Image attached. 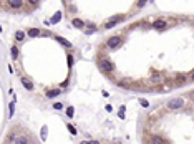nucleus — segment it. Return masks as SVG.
Wrapping results in <instances>:
<instances>
[{
    "mask_svg": "<svg viewBox=\"0 0 194 144\" xmlns=\"http://www.w3.org/2000/svg\"><path fill=\"white\" fill-rule=\"evenodd\" d=\"M192 80H194V73H192Z\"/></svg>",
    "mask_w": 194,
    "mask_h": 144,
    "instance_id": "obj_26",
    "label": "nucleus"
},
{
    "mask_svg": "<svg viewBox=\"0 0 194 144\" xmlns=\"http://www.w3.org/2000/svg\"><path fill=\"white\" fill-rule=\"evenodd\" d=\"M7 5H10L12 8H22L25 5V2H22V0H10V2H7Z\"/></svg>",
    "mask_w": 194,
    "mask_h": 144,
    "instance_id": "obj_5",
    "label": "nucleus"
},
{
    "mask_svg": "<svg viewBox=\"0 0 194 144\" xmlns=\"http://www.w3.org/2000/svg\"><path fill=\"white\" fill-rule=\"evenodd\" d=\"M121 20H123V15H118V17H115L113 20H110L108 23H105V28H111V27H115L116 23H120Z\"/></svg>",
    "mask_w": 194,
    "mask_h": 144,
    "instance_id": "obj_4",
    "label": "nucleus"
},
{
    "mask_svg": "<svg viewBox=\"0 0 194 144\" xmlns=\"http://www.w3.org/2000/svg\"><path fill=\"white\" fill-rule=\"evenodd\" d=\"M40 35V30L38 28H30L28 30V37H38Z\"/></svg>",
    "mask_w": 194,
    "mask_h": 144,
    "instance_id": "obj_10",
    "label": "nucleus"
},
{
    "mask_svg": "<svg viewBox=\"0 0 194 144\" xmlns=\"http://www.w3.org/2000/svg\"><path fill=\"white\" fill-rule=\"evenodd\" d=\"M66 58H68V66L71 68V65H73V56H71V55H68Z\"/></svg>",
    "mask_w": 194,
    "mask_h": 144,
    "instance_id": "obj_20",
    "label": "nucleus"
},
{
    "mask_svg": "<svg viewBox=\"0 0 194 144\" xmlns=\"http://www.w3.org/2000/svg\"><path fill=\"white\" fill-rule=\"evenodd\" d=\"M159 80V75H153V81H158Z\"/></svg>",
    "mask_w": 194,
    "mask_h": 144,
    "instance_id": "obj_24",
    "label": "nucleus"
},
{
    "mask_svg": "<svg viewBox=\"0 0 194 144\" xmlns=\"http://www.w3.org/2000/svg\"><path fill=\"white\" fill-rule=\"evenodd\" d=\"M10 53H12V56H13V58H18V48H17L15 45H13V47L10 48Z\"/></svg>",
    "mask_w": 194,
    "mask_h": 144,
    "instance_id": "obj_13",
    "label": "nucleus"
},
{
    "mask_svg": "<svg viewBox=\"0 0 194 144\" xmlns=\"http://www.w3.org/2000/svg\"><path fill=\"white\" fill-rule=\"evenodd\" d=\"M60 17H61V13H60V12H57V13H55V17H53V20H52V23H57V22L60 20Z\"/></svg>",
    "mask_w": 194,
    "mask_h": 144,
    "instance_id": "obj_16",
    "label": "nucleus"
},
{
    "mask_svg": "<svg viewBox=\"0 0 194 144\" xmlns=\"http://www.w3.org/2000/svg\"><path fill=\"white\" fill-rule=\"evenodd\" d=\"M47 131H48V128H47V126H43V129H42V139L47 138Z\"/></svg>",
    "mask_w": 194,
    "mask_h": 144,
    "instance_id": "obj_18",
    "label": "nucleus"
},
{
    "mask_svg": "<svg viewBox=\"0 0 194 144\" xmlns=\"http://www.w3.org/2000/svg\"><path fill=\"white\" fill-rule=\"evenodd\" d=\"M153 27H154V28H164V27H166V22L164 20H154V22H153Z\"/></svg>",
    "mask_w": 194,
    "mask_h": 144,
    "instance_id": "obj_6",
    "label": "nucleus"
},
{
    "mask_svg": "<svg viewBox=\"0 0 194 144\" xmlns=\"http://www.w3.org/2000/svg\"><path fill=\"white\" fill-rule=\"evenodd\" d=\"M53 108H55V109H63V104H61V103H55Z\"/></svg>",
    "mask_w": 194,
    "mask_h": 144,
    "instance_id": "obj_19",
    "label": "nucleus"
},
{
    "mask_svg": "<svg viewBox=\"0 0 194 144\" xmlns=\"http://www.w3.org/2000/svg\"><path fill=\"white\" fill-rule=\"evenodd\" d=\"M100 66H101V70L106 71V73H113V70H115V65H113L110 60H106V58H101L100 60Z\"/></svg>",
    "mask_w": 194,
    "mask_h": 144,
    "instance_id": "obj_1",
    "label": "nucleus"
},
{
    "mask_svg": "<svg viewBox=\"0 0 194 144\" xmlns=\"http://www.w3.org/2000/svg\"><path fill=\"white\" fill-rule=\"evenodd\" d=\"M80 144H90V142H86V141H83V142H80Z\"/></svg>",
    "mask_w": 194,
    "mask_h": 144,
    "instance_id": "obj_25",
    "label": "nucleus"
},
{
    "mask_svg": "<svg viewBox=\"0 0 194 144\" xmlns=\"http://www.w3.org/2000/svg\"><path fill=\"white\" fill-rule=\"evenodd\" d=\"M60 94V89H52V91L47 93V98H53V96H58Z\"/></svg>",
    "mask_w": 194,
    "mask_h": 144,
    "instance_id": "obj_11",
    "label": "nucleus"
},
{
    "mask_svg": "<svg viewBox=\"0 0 194 144\" xmlns=\"http://www.w3.org/2000/svg\"><path fill=\"white\" fill-rule=\"evenodd\" d=\"M15 144H28V139H27L25 136H18L15 139Z\"/></svg>",
    "mask_w": 194,
    "mask_h": 144,
    "instance_id": "obj_8",
    "label": "nucleus"
},
{
    "mask_svg": "<svg viewBox=\"0 0 194 144\" xmlns=\"http://www.w3.org/2000/svg\"><path fill=\"white\" fill-rule=\"evenodd\" d=\"M22 84H23L27 89H33V84H32V81H30L28 78H25V76L22 78Z\"/></svg>",
    "mask_w": 194,
    "mask_h": 144,
    "instance_id": "obj_7",
    "label": "nucleus"
},
{
    "mask_svg": "<svg viewBox=\"0 0 194 144\" xmlns=\"http://www.w3.org/2000/svg\"><path fill=\"white\" fill-rule=\"evenodd\" d=\"M139 103H141V104H143L144 108H146V106H148V101H146V100H139Z\"/></svg>",
    "mask_w": 194,
    "mask_h": 144,
    "instance_id": "obj_22",
    "label": "nucleus"
},
{
    "mask_svg": "<svg viewBox=\"0 0 194 144\" xmlns=\"http://www.w3.org/2000/svg\"><path fill=\"white\" fill-rule=\"evenodd\" d=\"M23 38H25V33H23V31H17V33H15V40H17V42H22Z\"/></svg>",
    "mask_w": 194,
    "mask_h": 144,
    "instance_id": "obj_12",
    "label": "nucleus"
},
{
    "mask_svg": "<svg viewBox=\"0 0 194 144\" xmlns=\"http://www.w3.org/2000/svg\"><path fill=\"white\" fill-rule=\"evenodd\" d=\"M181 106H184V100H183V98H176V100H171L168 103L169 109H178V108H181Z\"/></svg>",
    "mask_w": 194,
    "mask_h": 144,
    "instance_id": "obj_3",
    "label": "nucleus"
},
{
    "mask_svg": "<svg viewBox=\"0 0 194 144\" xmlns=\"http://www.w3.org/2000/svg\"><path fill=\"white\" fill-rule=\"evenodd\" d=\"M73 25H75V27H83L85 23H83V20H80V18H75V20H73Z\"/></svg>",
    "mask_w": 194,
    "mask_h": 144,
    "instance_id": "obj_15",
    "label": "nucleus"
},
{
    "mask_svg": "<svg viewBox=\"0 0 194 144\" xmlns=\"http://www.w3.org/2000/svg\"><path fill=\"white\" fill-rule=\"evenodd\" d=\"M121 42H123V38H121V37H111V38H108L106 47L113 50V48H118L120 45H121Z\"/></svg>",
    "mask_w": 194,
    "mask_h": 144,
    "instance_id": "obj_2",
    "label": "nucleus"
},
{
    "mask_svg": "<svg viewBox=\"0 0 194 144\" xmlns=\"http://www.w3.org/2000/svg\"><path fill=\"white\" fill-rule=\"evenodd\" d=\"M8 109H10V116H12V114H13V109H15V106L10 104V106H8Z\"/></svg>",
    "mask_w": 194,
    "mask_h": 144,
    "instance_id": "obj_23",
    "label": "nucleus"
},
{
    "mask_svg": "<svg viewBox=\"0 0 194 144\" xmlns=\"http://www.w3.org/2000/svg\"><path fill=\"white\" fill-rule=\"evenodd\" d=\"M93 31H96V27H95V25H90L88 28H86V33L90 35V33H93Z\"/></svg>",
    "mask_w": 194,
    "mask_h": 144,
    "instance_id": "obj_17",
    "label": "nucleus"
},
{
    "mask_svg": "<svg viewBox=\"0 0 194 144\" xmlns=\"http://www.w3.org/2000/svg\"><path fill=\"white\" fill-rule=\"evenodd\" d=\"M68 131L71 133V134H76V129L73 128V126H71V124H68Z\"/></svg>",
    "mask_w": 194,
    "mask_h": 144,
    "instance_id": "obj_21",
    "label": "nucleus"
},
{
    "mask_svg": "<svg viewBox=\"0 0 194 144\" xmlns=\"http://www.w3.org/2000/svg\"><path fill=\"white\" fill-rule=\"evenodd\" d=\"M57 42H60L61 45H65L66 48H70V47H71V43L68 42V40H65V38H61V37H57Z\"/></svg>",
    "mask_w": 194,
    "mask_h": 144,
    "instance_id": "obj_9",
    "label": "nucleus"
},
{
    "mask_svg": "<svg viewBox=\"0 0 194 144\" xmlns=\"http://www.w3.org/2000/svg\"><path fill=\"white\" fill-rule=\"evenodd\" d=\"M66 114H68L70 118H73V116H75V108H73V106H70L68 109H66Z\"/></svg>",
    "mask_w": 194,
    "mask_h": 144,
    "instance_id": "obj_14",
    "label": "nucleus"
}]
</instances>
